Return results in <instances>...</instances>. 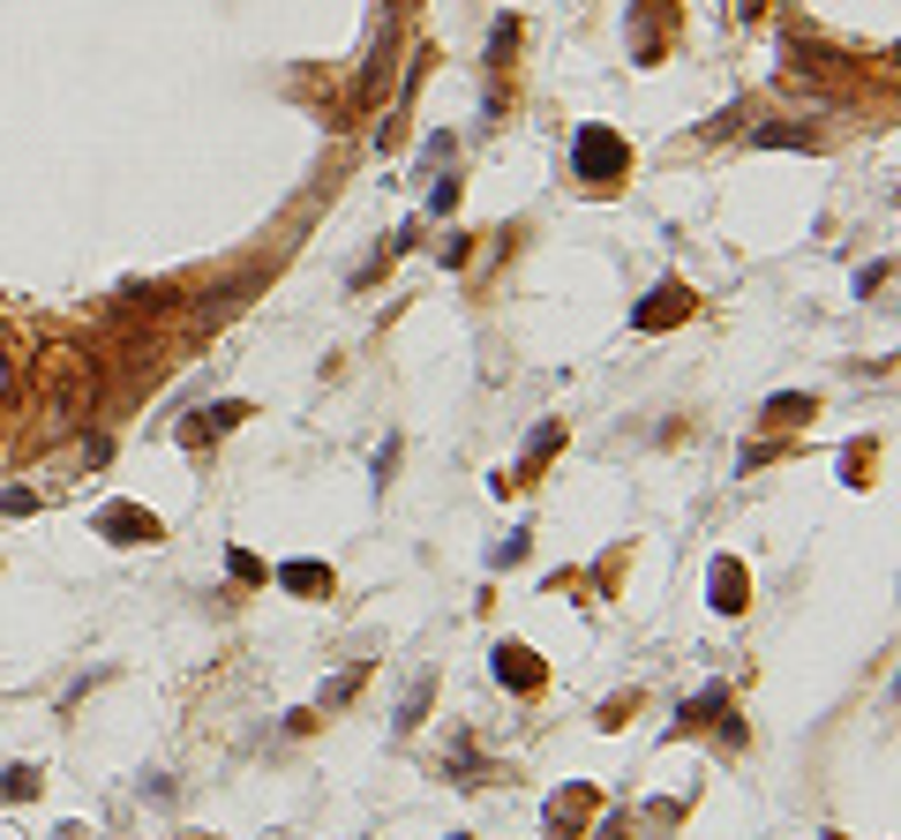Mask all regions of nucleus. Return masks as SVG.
<instances>
[{
  "label": "nucleus",
  "mask_w": 901,
  "mask_h": 840,
  "mask_svg": "<svg viewBox=\"0 0 901 840\" xmlns=\"http://www.w3.org/2000/svg\"><path fill=\"white\" fill-rule=\"evenodd\" d=\"M624 166H631V143H624L608 121H586L571 135V173H579V180L608 188V180H624Z\"/></svg>",
  "instance_id": "nucleus-1"
},
{
  "label": "nucleus",
  "mask_w": 901,
  "mask_h": 840,
  "mask_svg": "<svg viewBox=\"0 0 901 840\" xmlns=\"http://www.w3.org/2000/svg\"><path fill=\"white\" fill-rule=\"evenodd\" d=\"M691 316V286H677V278H661L653 294L631 308V331H669V323H684Z\"/></svg>",
  "instance_id": "nucleus-2"
},
{
  "label": "nucleus",
  "mask_w": 901,
  "mask_h": 840,
  "mask_svg": "<svg viewBox=\"0 0 901 840\" xmlns=\"http://www.w3.org/2000/svg\"><path fill=\"white\" fill-rule=\"evenodd\" d=\"M98 533H106V541H121V548H143V541H158V518H151V510H135V504H106V510H98Z\"/></svg>",
  "instance_id": "nucleus-3"
},
{
  "label": "nucleus",
  "mask_w": 901,
  "mask_h": 840,
  "mask_svg": "<svg viewBox=\"0 0 901 840\" xmlns=\"http://www.w3.org/2000/svg\"><path fill=\"white\" fill-rule=\"evenodd\" d=\"M744 600H751L744 563H736V555H714V608H722V616H744Z\"/></svg>",
  "instance_id": "nucleus-4"
},
{
  "label": "nucleus",
  "mask_w": 901,
  "mask_h": 840,
  "mask_svg": "<svg viewBox=\"0 0 901 840\" xmlns=\"http://www.w3.org/2000/svg\"><path fill=\"white\" fill-rule=\"evenodd\" d=\"M496 683H512V690H541V661H534L526 645H496Z\"/></svg>",
  "instance_id": "nucleus-5"
},
{
  "label": "nucleus",
  "mask_w": 901,
  "mask_h": 840,
  "mask_svg": "<svg viewBox=\"0 0 901 840\" xmlns=\"http://www.w3.org/2000/svg\"><path fill=\"white\" fill-rule=\"evenodd\" d=\"M818 406L804 398V390H781V398H767V428H804Z\"/></svg>",
  "instance_id": "nucleus-6"
},
{
  "label": "nucleus",
  "mask_w": 901,
  "mask_h": 840,
  "mask_svg": "<svg viewBox=\"0 0 901 840\" xmlns=\"http://www.w3.org/2000/svg\"><path fill=\"white\" fill-rule=\"evenodd\" d=\"M278 586H286V593H331V571H323V563H286V571H278Z\"/></svg>",
  "instance_id": "nucleus-7"
},
{
  "label": "nucleus",
  "mask_w": 901,
  "mask_h": 840,
  "mask_svg": "<svg viewBox=\"0 0 901 840\" xmlns=\"http://www.w3.org/2000/svg\"><path fill=\"white\" fill-rule=\"evenodd\" d=\"M586 810H594V788H563V796L549 803V826H557V833H563V826H579Z\"/></svg>",
  "instance_id": "nucleus-8"
},
{
  "label": "nucleus",
  "mask_w": 901,
  "mask_h": 840,
  "mask_svg": "<svg viewBox=\"0 0 901 840\" xmlns=\"http://www.w3.org/2000/svg\"><path fill=\"white\" fill-rule=\"evenodd\" d=\"M23 796H39V765H8L0 773V803H23Z\"/></svg>",
  "instance_id": "nucleus-9"
},
{
  "label": "nucleus",
  "mask_w": 901,
  "mask_h": 840,
  "mask_svg": "<svg viewBox=\"0 0 901 840\" xmlns=\"http://www.w3.org/2000/svg\"><path fill=\"white\" fill-rule=\"evenodd\" d=\"M241 420H249V406H241V398H226V406H211V413H196V428H188V435H204V428H241Z\"/></svg>",
  "instance_id": "nucleus-10"
},
{
  "label": "nucleus",
  "mask_w": 901,
  "mask_h": 840,
  "mask_svg": "<svg viewBox=\"0 0 901 840\" xmlns=\"http://www.w3.org/2000/svg\"><path fill=\"white\" fill-rule=\"evenodd\" d=\"M759 143H796V151H818V135H812V128H781V121L759 128Z\"/></svg>",
  "instance_id": "nucleus-11"
},
{
  "label": "nucleus",
  "mask_w": 901,
  "mask_h": 840,
  "mask_svg": "<svg viewBox=\"0 0 901 840\" xmlns=\"http://www.w3.org/2000/svg\"><path fill=\"white\" fill-rule=\"evenodd\" d=\"M722 706H729V690H706L699 706H684V728H699V720H714V714H722Z\"/></svg>",
  "instance_id": "nucleus-12"
},
{
  "label": "nucleus",
  "mask_w": 901,
  "mask_h": 840,
  "mask_svg": "<svg viewBox=\"0 0 901 840\" xmlns=\"http://www.w3.org/2000/svg\"><path fill=\"white\" fill-rule=\"evenodd\" d=\"M429 714V675H421V683H414V690H406V714H398V728H414V720Z\"/></svg>",
  "instance_id": "nucleus-13"
},
{
  "label": "nucleus",
  "mask_w": 901,
  "mask_h": 840,
  "mask_svg": "<svg viewBox=\"0 0 901 840\" xmlns=\"http://www.w3.org/2000/svg\"><path fill=\"white\" fill-rule=\"evenodd\" d=\"M0 510H8V518H23V510H39V496H31V488H8V496H0Z\"/></svg>",
  "instance_id": "nucleus-14"
},
{
  "label": "nucleus",
  "mask_w": 901,
  "mask_h": 840,
  "mask_svg": "<svg viewBox=\"0 0 901 840\" xmlns=\"http://www.w3.org/2000/svg\"><path fill=\"white\" fill-rule=\"evenodd\" d=\"M488 563H526V526H518V533H512V541H504V548H496Z\"/></svg>",
  "instance_id": "nucleus-15"
}]
</instances>
